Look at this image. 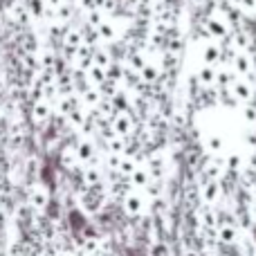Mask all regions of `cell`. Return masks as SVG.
Returning a JSON list of instances; mask_svg holds the SVG:
<instances>
[{"mask_svg":"<svg viewBox=\"0 0 256 256\" xmlns=\"http://www.w3.org/2000/svg\"><path fill=\"white\" fill-rule=\"evenodd\" d=\"M54 117V108H52V102L43 99V102H34L30 104V122L34 124L36 128H45L52 122Z\"/></svg>","mask_w":256,"mask_h":256,"instance_id":"obj_1","label":"cell"},{"mask_svg":"<svg viewBox=\"0 0 256 256\" xmlns=\"http://www.w3.org/2000/svg\"><path fill=\"white\" fill-rule=\"evenodd\" d=\"M74 150H76V158H79V162L86 164V166H90V164H97V162H99L97 146H94V142L88 140V137H81V140L76 142Z\"/></svg>","mask_w":256,"mask_h":256,"instance_id":"obj_2","label":"cell"},{"mask_svg":"<svg viewBox=\"0 0 256 256\" xmlns=\"http://www.w3.org/2000/svg\"><path fill=\"white\" fill-rule=\"evenodd\" d=\"M27 204L34 207L36 212H45L50 207V191L43 184H32L27 189Z\"/></svg>","mask_w":256,"mask_h":256,"instance_id":"obj_3","label":"cell"},{"mask_svg":"<svg viewBox=\"0 0 256 256\" xmlns=\"http://www.w3.org/2000/svg\"><path fill=\"white\" fill-rule=\"evenodd\" d=\"M110 126L120 137H130L132 132H135L137 120L130 115V112H120V115H115L110 120Z\"/></svg>","mask_w":256,"mask_h":256,"instance_id":"obj_4","label":"cell"},{"mask_svg":"<svg viewBox=\"0 0 256 256\" xmlns=\"http://www.w3.org/2000/svg\"><path fill=\"white\" fill-rule=\"evenodd\" d=\"M122 207H124V214L128 218H140L142 216V209H144V200H142L140 194L130 191V194L122 200Z\"/></svg>","mask_w":256,"mask_h":256,"instance_id":"obj_5","label":"cell"},{"mask_svg":"<svg viewBox=\"0 0 256 256\" xmlns=\"http://www.w3.org/2000/svg\"><path fill=\"white\" fill-rule=\"evenodd\" d=\"M162 74H164V70L160 68V63H146V68L140 72V79H142V84L144 86H150V88H155V86L160 84V79H162Z\"/></svg>","mask_w":256,"mask_h":256,"instance_id":"obj_6","label":"cell"},{"mask_svg":"<svg viewBox=\"0 0 256 256\" xmlns=\"http://www.w3.org/2000/svg\"><path fill=\"white\" fill-rule=\"evenodd\" d=\"M146 63H148V58H146V54L142 52L140 48H132L130 52H128V56H126L124 66H126L130 72H137V74H140V72L146 68Z\"/></svg>","mask_w":256,"mask_h":256,"instance_id":"obj_7","label":"cell"},{"mask_svg":"<svg viewBox=\"0 0 256 256\" xmlns=\"http://www.w3.org/2000/svg\"><path fill=\"white\" fill-rule=\"evenodd\" d=\"M81 102H84L86 108H90V110H97V108L102 106L106 99H104L102 90L94 88V86H90V88H86L84 92H81Z\"/></svg>","mask_w":256,"mask_h":256,"instance_id":"obj_8","label":"cell"},{"mask_svg":"<svg viewBox=\"0 0 256 256\" xmlns=\"http://www.w3.org/2000/svg\"><path fill=\"white\" fill-rule=\"evenodd\" d=\"M146 168H148V173H150V178H153V180H162L164 171H166L164 158L160 153H150L148 160H146Z\"/></svg>","mask_w":256,"mask_h":256,"instance_id":"obj_9","label":"cell"},{"mask_svg":"<svg viewBox=\"0 0 256 256\" xmlns=\"http://www.w3.org/2000/svg\"><path fill=\"white\" fill-rule=\"evenodd\" d=\"M108 102H110L115 115H120V112H130V108H132V99H130L128 90H120V92H117L115 97H110Z\"/></svg>","mask_w":256,"mask_h":256,"instance_id":"obj_10","label":"cell"},{"mask_svg":"<svg viewBox=\"0 0 256 256\" xmlns=\"http://www.w3.org/2000/svg\"><path fill=\"white\" fill-rule=\"evenodd\" d=\"M97 32H99V36H102L104 45H110V43H115V40H120V27H117V22L110 20V18H108Z\"/></svg>","mask_w":256,"mask_h":256,"instance_id":"obj_11","label":"cell"},{"mask_svg":"<svg viewBox=\"0 0 256 256\" xmlns=\"http://www.w3.org/2000/svg\"><path fill=\"white\" fill-rule=\"evenodd\" d=\"M200 189H202V191H200V196H202V202L204 204H214L218 200V196H220V184H218V180L204 182Z\"/></svg>","mask_w":256,"mask_h":256,"instance_id":"obj_12","label":"cell"},{"mask_svg":"<svg viewBox=\"0 0 256 256\" xmlns=\"http://www.w3.org/2000/svg\"><path fill=\"white\" fill-rule=\"evenodd\" d=\"M84 184L86 186L104 184V171L99 168V164H90V166L84 168Z\"/></svg>","mask_w":256,"mask_h":256,"instance_id":"obj_13","label":"cell"},{"mask_svg":"<svg viewBox=\"0 0 256 256\" xmlns=\"http://www.w3.org/2000/svg\"><path fill=\"white\" fill-rule=\"evenodd\" d=\"M128 180H130V184L135 186V189H146V186L150 184V180H153V178H150V173H148V168H146V166H137L135 173H132Z\"/></svg>","mask_w":256,"mask_h":256,"instance_id":"obj_14","label":"cell"},{"mask_svg":"<svg viewBox=\"0 0 256 256\" xmlns=\"http://www.w3.org/2000/svg\"><path fill=\"white\" fill-rule=\"evenodd\" d=\"M198 84L200 86H204V88H212L214 84L218 81V70L216 68H212V66H204V68H200V72H198Z\"/></svg>","mask_w":256,"mask_h":256,"instance_id":"obj_15","label":"cell"},{"mask_svg":"<svg viewBox=\"0 0 256 256\" xmlns=\"http://www.w3.org/2000/svg\"><path fill=\"white\" fill-rule=\"evenodd\" d=\"M63 45L66 48H74L79 50L81 45H86V38H84V32L79 30V27H70L66 34V38H63Z\"/></svg>","mask_w":256,"mask_h":256,"instance_id":"obj_16","label":"cell"},{"mask_svg":"<svg viewBox=\"0 0 256 256\" xmlns=\"http://www.w3.org/2000/svg\"><path fill=\"white\" fill-rule=\"evenodd\" d=\"M86 76H88V84L94 86V88H102V86L108 81V72L104 70V68H99V66L90 68V70L86 72Z\"/></svg>","mask_w":256,"mask_h":256,"instance_id":"obj_17","label":"cell"},{"mask_svg":"<svg viewBox=\"0 0 256 256\" xmlns=\"http://www.w3.org/2000/svg\"><path fill=\"white\" fill-rule=\"evenodd\" d=\"M106 20H108V18H106V14H104L102 9H94V12L84 14V25L90 27V30H99V27H102Z\"/></svg>","mask_w":256,"mask_h":256,"instance_id":"obj_18","label":"cell"},{"mask_svg":"<svg viewBox=\"0 0 256 256\" xmlns=\"http://www.w3.org/2000/svg\"><path fill=\"white\" fill-rule=\"evenodd\" d=\"M220 58H222V50L218 48V45H207L204 48V52H202V61H204V66H212V68H216L218 63H220Z\"/></svg>","mask_w":256,"mask_h":256,"instance_id":"obj_19","label":"cell"},{"mask_svg":"<svg viewBox=\"0 0 256 256\" xmlns=\"http://www.w3.org/2000/svg\"><path fill=\"white\" fill-rule=\"evenodd\" d=\"M202 30L207 32V36H216V38H222V36H227V27L222 25L218 18H207Z\"/></svg>","mask_w":256,"mask_h":256,"instance_id":"obj_20","label":"cell"},{"mask_svg":"<svg viewBox=\"0 0 256 256\" xmlns=\"http://www.w3.org/2000/svg\"><path fill=\"white\" fill-rule=\"evenodd\" d=\"M106 72H108V81H115V84H120V86L126 81V66L124 63L115 61Z\"/></svg>","mask_w":256,"mask_h":256,"instance_id":"obj_21","label":"cell"},{"mask_svg":"<svg viewBox=\"0 0 256 256\" xmlns=\"http://www.w3.org/2000/svg\"><path fill=\"white\" fill-rule=\"evenodd\" d=\"M112 63H115V61H112V56H110V52H108L106 45H102V48L94 50V66H99V68H104V70H108Z\"/></svg>","mask_w":256,"mask_h":256,"instance_id":"obj_22","label":"cell"},{"mask_svg":"<svg viewBox=\"0 0 256 256\" xmlns=\"http://www.w3.org/2000/svg\"><path fill=\"white\" fill-rule=\"evenodd\" d=\"M88 122V108H76L70 117H68V128H84V124Z\"/></svg>","mask_w":256,"mask_h":256,"instance_id":"obj_23","label":"cell"},{"mask_svg":"<svg viewBox=\"0 0 256 256\" xmlns=\"http://www.w3.org/2000/svg\"><path fill=\"white\" fill-rule=\"evenodd\" d=\"M84 252L86 256H90V254H97V252H104L102 250V243H99V238H88L84 243Z\"/></svg>","mask_w":256,"mask_h":256,"instance_id":"obj_24","label":"cell"},{"mask_svg":"<svg viewBox=\"0 0 256 256\" xmlns=\"http://www.w3.org/2000/svg\"><path fill=\"white\" fill-rule=\"evenodd\" d=\"M122 160H124V155H115V153H108L106 158V166L110 168V171L120 173V166H122Z\"/></svg>","mask_w":256,"mask_h":256,"instance_id":"obj_25","label":"cell"},{"mask_svg":"<svg viewBox=\"0 0 256 256\" xmlns=\"http://www.w3.org/2000/svg\"><path fill=\"white\" fill-rule=\"evenodd\" d=\"M150 256H168V248L164 240H155L153 245H150Z\"/></svg>","mask_w":256,"mask_h":256,"instance_id":"obj_26","label":"cell"},{"mask_svg":"<svg viewBox=\"0 0 256 256\" xmlns=\"http://www.w3.org/2000/svg\"><path fill=\"white\" fill-rule=\"evenodd\" d=\"M207 146H209V150H214V153H218V150L222 148V140L220 137H209V142H207Z\"/></svg>","mask_w":256,"mask_h":256,"instance_id":"obj_27","label":"cell"},{"mask_svg":"<svg viewBox=\"0 0 256 256\" xmlns=\"http://www.w3.org/2000/svg\"><path fill=\"white\" fill-rule=\"evenodd\" d=\"M45 2H48L50 7L56 9V7H61V4H66V0H45Z\"/></svg>","mask_w":256,"mask_h":256,"instance_id":"obj_28","label":"cell"}]
</instances>
